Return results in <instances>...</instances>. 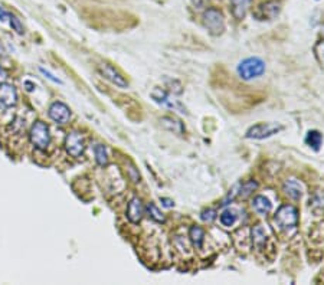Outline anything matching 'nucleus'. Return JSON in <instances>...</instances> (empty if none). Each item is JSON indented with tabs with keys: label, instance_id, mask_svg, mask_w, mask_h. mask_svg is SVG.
<instances>
[{
	"label": "nucleus",
	"instance_id": "nucleus-8",
	"mask_svg": "<svg viewBox=\"0 0 324 285\" xmlns=\"http://www.w3.org/2000/svg\"><path fill=\"white\" fill-rule=\"evenodd\" d=\"M98 71H100V74H101L105 80L112 82L114 85H117V87H120V88H127V87H128L127 80H125L115 68H112L111 65H108V63H101V65L98 66Z\"/></svg>",
	"mask_w": 324,
	"mask_h": 285
},
{
	"label": "nucleus",
	"instance_id": "nucleus-32",
	"mask_svg": "<svg viewBox=\"0 0 324 285\" xmlns=\"http://www.w3.org/2000/svg\"><path fill=\"white\" fill-rule=\"evenodd\" d=\"M25 85L28 87V91H33V88H35V85H33L31 81H26L25 82Z\"/></svg>",
	"mask_w": 324,
	"mask_h": 285
},
{
	"label": "nucleus",
	"instance_id": "nucleus-13",
	"mask_svg": "<svg viewBox=\"0 0 324 285\" xmlns=\"http://www.w3.org/2000/svg\"><path fill=\"white\" fill-rule=\"evenodd\" d=\"M252 207L258 215L267 216V215L271 212V209H273V203L265 196H255L252 200Z\"/></svg>",
	"mask_w": 324,
	"mask_h": 285
},
{
	"label": "nucleus",
	"instance_id": "nucleus-33",
	"mask_svg": "<svg viewBox=\"0 0 324 285\" xmlns=\"http://www.w3.org/2000/svg\"><path fill=\"white\" fill-rule=\"evenodd\" d=\"M3 55H5V48H3V45L0 42V56H3Z\"/></svg>",
	"mask_w": 324,
	"mask_h": 285
},
{
	"label": "nucleus",
	"instance_id": "nucleus-22",
	"mask_svg": "<svg viewBox=\"0 0 324 285\" xmlns=\"http://www.w3.org/2000/svg\"><path fill=\"white\" fill-rule=\"evenodd\" d=\"M265 239H267V236H265V232H264L263 226H261V225H256V226L252 229L253 244L256 245L258 248H263L264 244H265Z\"/></svg>",
	"mask_w": 324,
	"mask_h": 285
},
{
	"label": "nucleus",
	"instance_id": "nucleus-28",
	"mask_svg": "<svg viewBox=\"0 0 324 285\" xmlns=\"http://www.w3.org/2000/svg\"><path fill=\"white\" fill-rule=\"evenodd\" d=\"M6 80H8V72H6V69L0 65V85L5 84Z\"/></svg>",
	"mask_w": 324,
	"mask_h": 285
},
{
	"label": "nucleus",
	"instance_id": "nucleus-3",
	"mask_svg": "<svg viewBox=\"0 0 324 285\" xmlns=\"http://www.w3.org/2000/svg\"><path fill=\"white\" fill-rule=\"evenodd\" d=\"M203 26L213 36H219L225 31V19L222 12L211 8L203 13Z\"/></svg>",
	"mask_w": 324,
	"mask_h": 285
},
{
	"label": "nucleus",
	"instance_id": "nucleus-18",
	"mask_svg": "<svg viewBox=\"0 0 324 285\" xmlns=\"http://www.w3.org/2000/svg\"><path fill=\"white\" fill-rule=\"evenodd\" d=\"M258 187V183L249 180V182H245V183H238V197H242L246 199L249 194H252V192Z\"/></svg>",
	"mask_w": 324,
	"mask_h": 285
},
{
	"label": "nucleus",
	"instance_id": "nucleus-17",
	"mask_svg": "<svg viewBox=\"0 0 324 285\" xmlns=\"http://www.w3.org/2000/svg\"><path fill=\"white\" fill-rule=\"evenodd\" d=\"M189 238H190V241H192V244L195 248H198V249H201L203 245V238H205V232H203V229L201 226H192L190 228V231H189Z\"/></svg>",
	"mask_w": 324,
	"mask_h": 285
},
{
	"label": "nucleus",
	"instance_id": "nucleus-26",
	"mask_svg": "<svg viewBox=\"0 0 324 285\" xmlns=\"http://www.w3.org/2000/svg\"><path fill=\"white\" fill-rule=\"evenodd\" d=\"M201 218H202V221H205V222H212V221L216 219V212L213 209H206V210L202 212Z\"/></svg>",
	"mask_w": 324,
	"mask_h": 285
},
{
	"label": "nucleus",
	"instance_id": "nucleus-30",
	"mask_svg": "<svg viewBox=\"0 0 324 285\" xmlns=\"http://www.w3.org/2000/svg\"><path fill=\"white\" fill-rule=\"evenodd\" d=\"M193 5H195V8H198V9H202L203 6L208 3V0H192Z\"/></svg>",
	"mask_w": 324,
	"mask_h": 285
},
{
	"label": "nucleus",
	"instance_id": "nucleus-25",
	"mask_svg": "<svg viewBox=\"0 0 324 285\" xmlns=\"http://www.w3.org/2000/svg\"><path fill=\"white\" fill-rule=\"evenodd\" d=\"M314 52H315V55H317L318 61L321 62V63L324 65V38H323V41L317 42V45H315V48H314Z\"/></svg>",
	"mask_w": 324,
	"mask_h": 285
},
{
	"label": "nucleus",
	"instance_id": "nucleus-23",
	"mask_svg": "<svg viewBox=\"0 0 324 285\" xmlns=\"http://www.w3.org/2000/svg\"><path fill=\"white\" fill-rule=\"evenodd\" d=\"M147 212H149V215L152 216V219H154L156 222H159V224H163L164 221H166V218L163 216V213L159 210V207L156 206L154 203H149L147 204Z\"/></svg>",
	"mask_w": 324,
	"mask_h": 285
},
{
	"label": "nucleus",
	"instance_id": "nucleus-27",
	"mask_svg": "<svg viewBox=\"0 0 324 285\" xmlns=\"http://www.w3.org/2000/svg\"><path fill=\"white\" fill-rule=\"evenodd\" d=\"M39 71H41L42 74H43V75H45V77H46V78H48V80H51L52 82H55V84H62L61 80H58V78H56V77H53V75H52L51 72H49V71H46V69H45V68H39Z\"/></svg>",
	"mask_w": 324,
	"mask_h": 285
},
{
	"label": "nucleus",
	"instance_id": "nucleus-16",
	"mask_svg": "<svg viewBox=\"0 0 324 285\" xmlns=\"http://www.w3.org/2000/svg\"><path fill=\"white\" fill-rule=\"evenodd\" d=\"M160 122H162V125L166 130L173 131L174 134H183V131H184L182 121H179V120H176L173 117H163Z\"/></svg>",
	"mask_w": 324,
	"mask_h": 285
},
{
	"label": "nucleus",
	"instance_id": "nucleus-4",
	"mask_svg": "<svg viewBox=\"0 0 324 285\" xmlns=\"http://www.w3.org/2000/svg\"><path fill=\"white\" fill-rule=\"evenodd\" d=\"M274 222L278 225L283 229H288V228H295L298 224V210L295 206L291 204H284L281 206L277 213L274 216Z\"/></svg>",
	"mask_w": 324,
	"mask_h": 285
},
{
	"label": "nucleus",
	"instance_id": "nucleus-5",
	"mask_svg": "<svg viewBox=\"0 0 324 285\" xmlns=\"http://www.w3.org/2000/svg\"><path fill=\"white\" fill-rule=\"evenodd\" d=\"M32 144L39 149V150H46L48 146L51 144V132L45 122L36 121L32 125L31 132H29Z\"/></svg>",
	"mask_w": 324,
	"mask_h": 285
},
{
	"label": "nucleus",
	"instance_id": "nucleus-31",
	"mask_svg": "<svg viewBox=\"0 0 324 285\" xmlns=\"http://www.w3.org/2000/svg\"><path fill=\"white\" fill-rule=\"evenodd\" d=\"M162 202H163V206H166V207H172L173 204V200H170V199H167V197H162Z\"/></svg>",
	"mask_w": 324,
	"mask_h": 285
},
{
	"label": "nucleus",
	"instance_id": "nucleus-2",
	"mask_svg": "<svg viewBox=\"0 0 324 285\" xmlns=\"http://www.w3.org/2000/svg\"><path fill=\"white\" fill-rule=\"evenodd\" d=\"M284 125L280 122H258L246 131V138L251 140H264L270 138L274 134L283 131Z\"/></svg>",
	"mask_w": 324,
	"mask_h": 285
},
{
	"label": "nucleus",
	"instance_id": "nucleus-6",
	"mask_svg": "<svg viewBox=\"0 0 324 285\" xmlns=\"http://www.w3.org/2000/svg\"><path fill=\"white\" fill-rule=\"evenodd\" d=\"M65 150L67 153L72 156V157H81L84 152H85V141L81 132L72 131L67 135L65 138Z\"/></svg>",
	"mask_w": 324,
	"mask_h": 285
},
{
	"label": "nucleus",
	"instance_id": "nucleus-20",
	"mask_svg": "<svg viewBox=\"0 0 324 285\" xmlns=\"http://www.w3.org/2000/svg\"><path fill=\"white\" fill-rule=\"evenodd\" d=\"M94 153H95V160H97V163L100 164V166L104 167V166H107V164H108V154H107V149H105L102 144L95 146Z\"/></svg>",
	"mask_w": 324,
	"mask_h": 285
},
{
	"label": "nucleus",
	"instance_id": "nucleus-14",
	"mask_svg": "<svg viewBox=\"0 0 324 285\" xmlns=\"http://www.w3.org/2000/svg\"><path fill=\"white\" fill-rule=\"evenodd\" d=\"M284 193L287 194L288 197H291L294 200H298L301 196H303V186L298 183L297 180H287L283 186Z\"/></svg>",
	"mask_w": 324,
	"mask_h": 285
},
{
	"label": "nucleus",
	"instance_id": "nucleus-19",
	"mask_svg": "<svg viewBox=\"0 0 324 285\" xmlns=\"http://www.w3.org/2000/svg\"><path fill=\"white\" fill-rule=\"evenodd\" d=\"M321 141H323V135H321L318 131H315V130H313V131H308L307 137H305V142H307L310 147H313L315 152H317V150H320Z\"/></svg>",
	"mask_w": 324,
	"mask_h": 285
},
{
	"label": "nucleus",
	"instance_id": "nucleus-21",
	"mask_svg": "<svg viewBox=\"0 0 324 285\" xmlns=\"http://www.w3.org/2000/svg\"><path fill=\"white\" fill-rule=\"evenodd\" d=\"M236 219H238V215H236V212L233 209H226V210H223L222 213H221V224L223 226H226V228L232 226L236 222Z\"/></svg>",
	"mask_w": 324,
	"mask_h": 285
},
{
	"label": "nucleus",
	"instance_id": "nucleus-24",
	"mask_svg": "<svg viewBox=\"0 0 324 285\" xmlns=\"http://www.w3.org/2000/svg\"><path fill=\"white\" fill-rule=\"evenodd\" d=\"M9 21H11V26L15 29V31L18 32L19 35H22L23 33V25H22V22L15 16V15H9Z\"/></svg>",
	"mask_w": 324,
	"mask_h": 285
},
{
	"label": "nucleus",
	"instance_id": "nucleus-10",
	"mask_svg": "<svg viewBox=\"0 0 324 285\" xmlns=\"http://www.w3.org/2000/svg\"><path fill=\"white\" fill-rule=\"evenodd\" d=\"M152 98L157 104H162L164 107H169V108H173V110H179L180 112H184V108L182 105L177 101L172 100V97L162 88H154L152 91Z\"/></svg>",
	"mask_w": 324,
	"mask_h": 285
},
{
	"label": "nucleus",
	"instance_id": "nucleus-7",
	"mask_svg": "<svg viewBox=\"0 0 324 285\" xmlns=\"http://www.w3.org/2000/svg\"><path fill=\"white\" fill-rule=\"evenodd\" d=\"M280 11H281V5L275 0H270V2L261 3L258 9L253 12V16L258 21H273L278 16Z\"/></svg>",
	"mask_w": 324,
	"mask_h": 285
},
{
	"label": "nucleus",
	"instance_id": "nucleus-29",
	"mask_svg": "<svg viewBox=\"0 0 324 285\" xmlns=\"http://www.w3.org/2000/svg\"><path fill=\"white\" fill-rule=\"evenodd\" d=\"M9 15H11L9 12H6L3 8H0V21L6 22L9 19Z\"/></svg>",
	"mask_w": 324,
	"mask_h": 285
},
{
	"label": "nucleus",
	"instance_id": "nucleus-15",
	"mask_svg": "<svg viewBox=\"0 0 324 285\" xmlns=\"http://www.w3.org/2000/svg\"><path fill=\"white\" fill-rule=\"evenodd\" d=\"M251 2L252 0H231V8H232V15L235 16V19L242 21L249 9Z\"/></svg>",
	"mask_w": 324,
	"mask_h": 285
},
{
	"label": "nucleus",
	"instance_id": "nucleus-9",
	"mask_svg": "<svg viewBox=\"0 0 324 285\" xmlns=\"http://www.w3.org/2000/svg\"><path fill=\"white\" fill-rule=\"evenodd\" d=\"M49 117L58 124H67L71 118V110L67 104L61 101H56L49 107Z\"/></svg>",
	"mask_w": 324,
	"mask_h": 285
},
{
	"label": "nucleus",
	"instance_id": "nucleus-12",
	"mask_svg": "<svg viewBox=\"0 0 324 285\" xmlns=\"http://www.w3.org/2000/svg\"><path fill=\"white\" fill-rule=\"evenodd\" d=\"M144 216V206L139 197H133L127 207V218L133 224H139Z\"/></svg>",
	"mask_w": 324,
	"mask_h": 285
},
{
	"label": "nucleus",
	"instance_id": "nucleus-11",
	"mask_svg": "<svg viewBox=\"0 0 324 285\" xmlns=\"http://www.w3.org/2000/svg\"><path fill=\"white\" fill-rule=\"evenodd\" d=\"M0 102L5 107H15L18 102V92L16 88L11 84H2L0 85Z\"/></svg>",
	"mask_w": 324,
	"mask_h": 285
},
{
	"label": "nucleus",
	"instance_id": "nucleus-1",
	"mask_svg": "<svg viewBox=\"0 0 324 285\" xmlns=\"http://www.w3.org/2000/svg\"><path fill=\"white\" fill-rule=\"evenodd\" d=\"M236 71L243 81H252L255 78H260L265 72V62L256 56L246 58L238 65Z\"/></svg>",
	"mask_w": 324,
	"mask_h": 285
}]
</instances>
